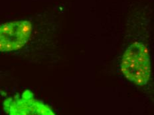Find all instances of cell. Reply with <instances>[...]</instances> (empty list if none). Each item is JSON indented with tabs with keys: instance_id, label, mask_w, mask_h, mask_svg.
I'll return each instance as SVG.
<instances>
[{
	"instance_id": "6da1fadb",
	"label": "cell",
	"mask_w": 154,
	"mask_h": 115,
	"mask_svg": "<svg viewBox=\"0 0 154 115\" xmlns=\"http://www.w3.org/2000/svg\"><path fill=\"white\" fill-rule=\"evenodd\" d=\"M121 71L128 80L143 86L151 78V63L148 49L145 44L135 42L127 48L121 61Z\"/></svg>"
},
{
	"instance_id": "7a4b0ae2",
	"label": "cell",
	"mask_w": 154,
	"mask_h": 115,
	"mask_svg": "<svg viewBox=\"0 0 154 115\" xmlns=\"http://www.w3.org/2000/svg\"><path fill=\"white\" fill-rule=\"evenodd\" d=\"M33 26L26 20L15 21L0 25V52L21 49L29 40Z\"/></svg>"
},
{
	"instance_id": "3957f363",
	"label": "cell",
	"mask_w": 154,
	"mask_h": 115,
	"mask_svg": "<svg viewBox=\"0 0 154 115\" xmlns=\"http://www.w3.org/2000/svg\"><path fill=\"white\" fill-rule=\"evenodd\" d=\"M4 108L8 115H56L47 105L35 98L29 89L21 95L6 99Z\"/></svg>"
}]
</instances>
